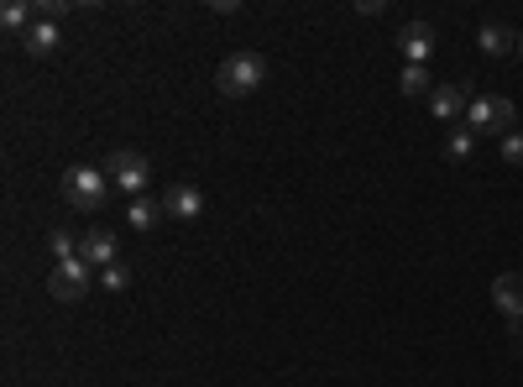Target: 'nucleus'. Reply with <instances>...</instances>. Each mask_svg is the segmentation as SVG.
<instances>
[{
  "label": "nucleus",
  "instance_id": "f257e3e1",
  "mask_svg": "<svg viewBox=\"0 0 523 387\" xmlns=\"http://www.w3.org/2000/svg\"><path fill=\"white\" fill-rule=\"evenodd\" d=\"M262 79H267V63H262V53H231L220 63V74H215V89L225 100H246V95H257L262 89Z\"/></svg>",
  "mask_w": 523,
  "mask_h": 387
},
{
  "label": "nucleus",
  "instance_id": "f03ea898",
  "mask_svg": "<svg viewBox=\"0 0 523 387\" xmlns=\"http://www.w3.org/2000/svg\"><path fill=\"white\" fill-rule=\"evenodd\" d=\"M63 199L74 204V210H84V215L105 210V199H110V173H105V168H89V163H74V168L63 173Z\"/></svg>",
  "mask_w": 523,
  "mask_h": 387
},
{
  "label": "nucleus",
  "instance_id": "7ed1b4c3",
  "mask_svg": "<svg viewBox=\"0 0 523 387\" xmlns=\"http://www.w3.org/2000/svg\"><path fill=\"white\" fill-rule=\"evenodd\" d=\"M513 121H518V110H513V100H503V95H476L471 110H466V126H471L476 136H508Z\"/></svg>",
  "mask_w": 523,
  "mask_h": 387
},
{
  "label": "nucleus",
  "instance_id": "20e7f679",
  "mask_svg": "<svg viewBox=\"0 0 523 387\" xmlns=\"http://www.w3.org/2000/svg\"><path fill=\"white\" fill-rule=\"evenodd\" d=\"M105 173H110V184H116L121 194H131V199H142L147 184H152V163L142 152H110Z\"/></svg>",
  "mask_w": 523,
  "mask_h": 387
},
{
  "label": "nucleus",
  "instance_id": "39448f33",
  "mask_svg": "<svg viewBox=\"0 0 523 387\" xmlns=\"http://www.w3.org/2000/svg\"><path fill=\"white\" fill-rule=\"evenodd\" d=\"M89 283H95V267H89L84 257L58 262V267H53V278H48V288H53V299H58V304H79L84 293H89Z\"/></svg>",
  "mask_w": 523,
  "mask_h": 387
},
{
  "label": "nucleus",
  "instance_id": "423d86ee",
  "mask_svg": "<svg viewBox=\"0 0 523 387\" xmlns=\"http://www.w3.org/2000/svg\"><path fill=\"white\" fill-rule=\"evenodd\" d=\"M429 110H435L440 121L456 126L466 110H471V84H466V79H461V84H435V95H429Z\"/></svg>",
  "mask_w": 523,
  "mask_h": 387
},
{
  "label": "nucleus",
  "instance_id": "0eeeda50",
  "mask_svg": "<svg viewBox=\"0 0 523 387\" xmlns=\"http://www.w3.org/2000/svg\"><path fill=\"white\" fill-rule=\"evenodd\" d=\"M163 210H168V220H199L204 215V194L194 184H173L163 194Z\"/></svg>",
  "mask_w": 523,
  "mask_h": 387
},
{
  "label": "nucleus",
  "instance_id": "6e6552de",
  "mask_svg": "<svg viewBox=\"0 0 523 387\" xmlns=\"http://www.w3.org/2000/svg\"><path fill=\"white\" fill-rule=\"evenodd\" d=\"M398 48L408 63H429V53H435V27H424V21H408V27L398 32Z\"/></svg>",
  "mask_w": 523,
  "mask_h": 387
},
{
  "label": "nucleus",
  "instance_id": "1a4fd4ad",
  "mask_svg": "<svg viewBox=\"0 0 523 387\" xmlns=\"http://www.w3.org/2000/svg\"><path fill=\"white\" fill-rule=\"evenodd\" d=\"M492 304L508 314V320H523V278L518 272H503V278H492Z\"/></svg>",
  "mask_w": 523,
  "mask_h": 387
},
{
  "label": "nucleus",
  "instance_id": "9d476101",
  "mask_svg": "<svg viewBox=\"0 0 523 387\" xmlns=\"http://www.w3.org/2000/svg\"><path fill=\"white\" fill-rule=\"evenodd\" d=\"M79 257L89 262V267H116V236H110V231H100V225H95V231H89L84 241H79Z\"/></svg>",
  "mask_w": 523,
  "mask_h": 387
},
{
  "label": "nucleus",
  "instance_id": "9b49d317",
  "mask_svg": "<svg viewBox=\"0 0 523 387\" xmlns=\"http://www.w3.org/2000/svg\"><path fill=\"white\" fill-rule=\"evenodd\" d=\"M58 42H63V32H58V21H37V27L21 37V48H27L32 58H53L58 53Z\"/></svg>",
  "mask_w": 523,
  "mask_h": 387
},
{
  "label": "nucleus",
  "instance_id": "f8f14e48",
  "mask_svg": "<svg viewBox=\"0 0 523 387\" xmlns=\"http://www.w3.org/2000/svg\"><path fill=\"white\" fill-rule=\"evenodd\" d=\"M0 27L27 37L37 27V0H6V6H0Z\"/></svg>",
  "mask_w": 523,
  "mask_h": 387
},
{
  "label": "nucleus",
  "instance_id": "ddd939ff",
  "mask_svg": "<svg viewBox=\"0 0 523 387\" xmlns=\"http://www.w3.org/2000/svg\"><path fill=\"white\" fill-rule=\"evenodd\" d=\"M126 220H131V231H152L157 220H168V210H163V199H131L126 204Z\"/></svg>",
  "mask_w": 523,
  "mask_h": 387
},
{
  "label": "nucleus",
  "instance_id": "4468645a",
  "mask_svg": "<svg viewBox=\"0 0 523 387\" xmlns=\"http://www.w3.org/2000/svg\"><path fill=\"white\" fill-rule=\"evenodd\" d=\"M476 42H482V53H492V58H503V53H513V48H518V37L503 27V21H487Z\"/></svg>",
  "mask_w": 523,
  "mask_h": 387
},
{
  "label": "nucleus",
  "instance_id": "2eb2a0df",
  "mask_svg": "<svg viewBox=\"0 0 523 387\" xmlns=\"http://www.w3.org/2000/svg\"><path fill=\"white\" fill-rule=\"evenodd\" d=\"M398 89L408 100L414 95H435V79H429V63H403V79H398Z\"/></svg>",
  "mask_w": 523,
  "mask_h": 387
},
{
  "label": "nucleus",
  "instance_id": "dca6fc26",
  "mask_svg": "<svg viewBox=\"0 0 523 387\" xmlns=\"http://www.w3.org/2000/svg\"><path fill=\"white\" fill-rule=\"evenodd\" d=\"M471 152H476V131H471V126H450L445 157H450V163H471Z\"/></svg>",
  "mask_w": 523,
  "mask_h": 387
},
{
  "label": "nucleus",
  "instance_id": "f3484780",
  "mask_svg": "<svg viewBox=\"0 0 523 387\" xmlns=\"http://www.w3.org/2000/svg\"><path fill=\"white\" fill-rule=\"evenodd\" d=\"M48 246L58 252V262H74V257H79V241L68 236V231H48Z\"/></svg>",
  "mask_w": 523,
  "mask_h": 387
},
{
  "label": "nucleus",
  "instance_id": "a211bd4d",
  "mask_svg": "<svg viewBox=\"0 0 523 387\" xmlns=\"http://www.w3.org/2000/svg\"><path fill=\"white\" fill-rule=\"evenodd\" d=\"M503 163L523 168V131H508V136H503Z\"/></svg>",
  "mask_w": 523,
  "mask_h": 387
},
{
  "label": "nucleus",
  "instance_id": "6ab92c4d",
  "mask_svg": "<svg viewBox=\"0 0 523 387\" xmlns=\"http://www.w3.org/2000/svg\"><path fill=\"white\" fill-rule=\"evenodd\" d=\"M100 283H105V288H110V293H121V288H126V283H131V272H126V267H121V262H116V267H105V272H100Z\"/></svg>",
  "mask_w": 523,
  "mask_h": 387
},
{
  "label": "nucleus",
  "instance_id": "aec40b11",
  "mask_svg": "<svg viewBox=\"0 0 523 387\" xmlns=\"http://www.w3.org/2000/svg\"><path fill=\"white\" fill-rule=\"evenodd\" d=\"M68 16V0H37V21H63Z\"/></svg>",
  "mask_w": 523,
  "mask_h": 387
},
{
  "label": "nucleus",
  "instance_id": "412c9836",
  "mask_svg": "<svg viewBox=\"0 0 523 387\" xmlns=\"http://www.w3.org/2000/svg\"><path fill=\"white\" fill-rule=\"evenodd\" d=\"M518 53H523V32H518Z\"/></svg>",
  "mask_w": 523,
  "mask_h": 387
}]
</instances>
